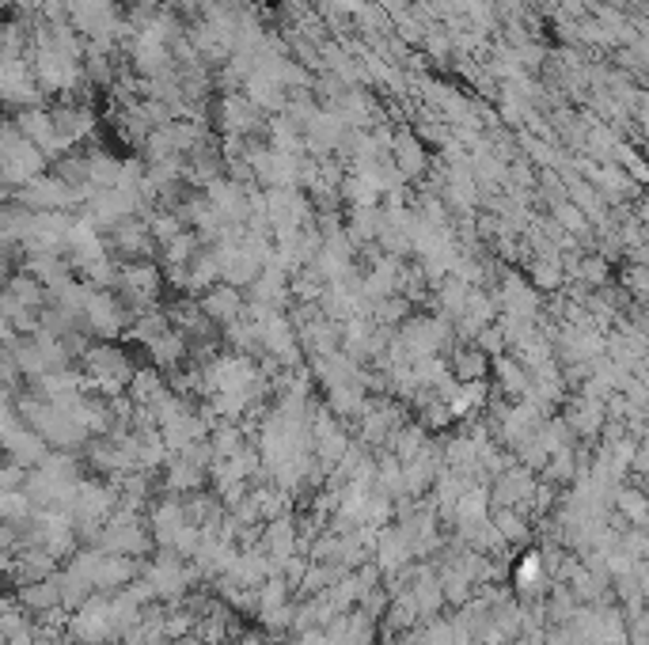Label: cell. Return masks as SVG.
Instances as JSON below:
<instances>
[{"label":"cell","instance_id":"1","mask_svg":"<svg viewBox=\"0 0 649 645\" xmlns=\"http://www.w3.org/2000/svg\"><path fill=\"white\" fill-rule=\"evenodd\" d=\"M531 577H536V554L520 562V581H531Z\"/></svg>","mask_w":649,"mask_h":645}]
</instances>
